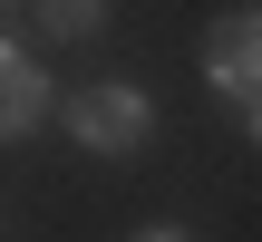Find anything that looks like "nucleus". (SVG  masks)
Returning a JSON list of instances; mask_svg holds the SVG:
<instances>
[{
	"mask_svg": "<svg viewBox=\"0 0 262 242\" xmlns=\"http://www.w3.org/2000/svg\"><path fill=\"white\" fill-rule=\"evenodd\" d=\"M204 78H214L224 97L262 107V10H224V19L204 29Z\"/></svg>",
	"mask_w": 262,
	"mask_h": 242,
	"instance_id": "nucleus-1",
	"label": "nucleus"
},
{
	"mask_svg": "<svg viewBox=\"0 0 262 242\" xmlns=\"http://www.w3.org/2000/svg\"><path fill=\"white\" fill-rule=\"evenodd\" d=\"M146 126H156V107H146L136 87H78V97H68V136L97 146V155H126Z\"/></svg>",
	"mask_w": 262,
	"mask_h": 242,
	"instance_id": "nucleus-2",
	"label": "nucleus"
},
{
	"mask_svg": "<svg viewBox=\"0 0 262 242\" xmlns=\"http://www.w3.org/2000/svg\"><path fill=\"white\" fill-rule=\"evenodd\" d=\"M39 107H49V78L10 49V58H0V126H10V136H29V126H39Z\"/></svg>",
	"mask_w": 262,
	"mask_h": 242,
	"instance_id": "nucleus-3",
	"label": "nucleus"
},
{
	"mask_svg": "<svg viewBox=\"0 0 262 242\" xmlns=\"http://www.w3.org/2000/svg\"><path fill=\"white\" fill-rule=\"evenodd\" d=\"M39 19H49L58 39H88V29H97V0H39Z\"/></svg>",
	"mask_w": 262,
	"mask_h": 242,
	"instance_id": "nucleus-4",
	"label": "nucleus"
},
{
	"mask_svg": "<svg viewBox=\"0 0 262 242\" xmlns=\"http://www.w3.org/2000/svg\"><path fill=\"white\" fill-rule=\"evenodd\" d=\"M136 242H185V233H136Z\"/></svg>",
	"mask_w": 262,
	"mask_h": 242,
	"instance_id": "nucleus-5",
	"label": "nucleus"
},
{
	"mask_svg": "<svg viewBox=\"0 0 262 242\" xmlns=\"http://www.w3.org/2000/svg\"><path fill=\"white\" fill-rule=\"evenodd\" d=\"M253 136H262V107H253Z\"/></svg>",
	"mask_w": 262,
	"mask_h": 242,
	"instance_id": "nucleus-6",
	"label": "nucleus"
}]
</instances>
